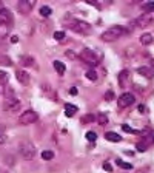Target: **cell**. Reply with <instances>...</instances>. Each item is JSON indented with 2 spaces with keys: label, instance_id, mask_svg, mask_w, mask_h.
<instances>
[{
  "label": "cell",
  "instance_id": "obj_1",
  "mask_svg": "<svg viewBox=\"0 0 154 173\" xmlns=\"http://www.w3.org/2000/svg\"><path fill=\"white\" fill-rule=\"evenodd\" d=\"M65 26L71 31H74V32H79V34H90L91 32V25L90 23H86L83 20L73 19V17L68 22H65Z\"/></svg>",
  "mask_w": 154,
  "mask_h": 173
},
{
  "label": "cell",
  "instance_id": "obj_2",
  "mask_svg": "<svg viewBox=\"0 0 154 173\" xmlns=\"http://www.w3.org/2000/svg\"><path fill=\"white\" fill-rule=\"evenodd\" d=\"M125 34V29L122 26H111V28H108L106 31L102 32V40L103 42H114L117 39H120Z\"/></svg>",
  "mask_w": 154,
  "mask_h": 173
},
{
  "label": "cell",
  "instance_id": "obj_3",
  "mask_svg": "<svg viewBox=\"0 0 154 173\" xmlns=\"http://www.w3.org/2000/svg\"><path fill=\"white\" fill-rule=\"evenodd\" d=\"M19 151H20L22 158L26 159V161L34 159V156H36V147H34L32 142H29V141H23V142H20Z\"/></svg>",
  "mask_w": 154,
  "mask_h": 173
},
{
  "label": "cell",
  "instance_id": "obj_4",
  "mask_svg": "<svg viewBox=\"0 0 154 173\" xmlns=\"http://www.w3.org/2000/svg\"><path fill=\"white\" fill-rule=\"evenodd\" d=\"M80 59H82L83 62L90 63V65H94V67H96V65L100 62V59H102V53L96 54V51H93V50L83 48L82 53H80Z\"/></svg>",
  "mask_w": 154,
  "mask_h": 173
},
{
  "label": "cell",
  "instance_id": "obj_5",
  "mask_svg": "<svg viewBox=\"0 0 154 173\" xmlns=\"http://www.w3.org/2000/svg\"><path fill=\"white\" fill-rule=\"evenodd\" d=\"M151 23H154V11H153V13H144V14H140V16L134 20V25L139 26V28L150 26Z\"/></svg>",
  "mask_w": 154,
  "mask_h": 173
},
{
  "label": "cell",
  "instance_id": "obj_6",
  "mask_svg": "<svg viewBox=\"0 0 154 173\" xmlns=\"http://www.w3.org/2000/svg\"><path fill=\"white\" fill-rule=\"evenodd\" d=\"M37 119H39V116H37V113L34 110H26V111H23L20 114L19 124L20 125H29V124H34Z\"/></svg>",
  "mask_w": 154,
  "mask_h": 173
},
{
  "label": "cell",
  "instance_id": "obj_7",
  "mask_svg": "<svg viewBox=\"0 0 154 173\" xmlns=\"http://www.w3.org/2000/svg\"><path fill=\"white\" fill-rule=\"evenodd\" d=\"M20 108H22V102L19 99H16V97H9V99H6V102L3 104V110L6 113H11V114L20 111Z\"/></svg>",
  "mask_w": 154,
  "mask_h": 173
},
{
  "label": "cell",
  "instance_id": "obj_8",
  "mask_svg": "<svg viewBox=\"0 0 154 173\" xmlns=\"http://www.w3.org/2000/svg\"><path fill=\"white\" fill-rule=\"evenodd\" d=\"M36 6V0H22V2L17 3V9H19V13L20 14H29L32 8Z\"/></svg>",
  "mask_w": 154,
  "mask_h": 173
},
{
  "label": "cell",
  "instance_id": "obj_9",
  "mask_svg": "<svg viewBox=\"0 0 154 173\" xmlns=\"http://www.w3.org/2000/svg\"><path fill=\"white\" fill-rule=\"evenodd\" d=\"M134 101H136V97H134L133 93H123L122 96L119 97L117 104H119V108H126V107H129V105H133Z\"/></svg>",
  "mask_w": 154,
  "mask_h": 173
},
{
  "label": "cell",
  "instance_id": "obj_10",
  "mask_svg": "<svg viewBox=\"0 0 154 173\" xmlns=\"http://www.w3.org/2000/svg\"><path fill=\"white\" fill-rule=\"evenodd\" d=\"M13 22H14V17L11 14V11L6 8H0V23H5L11 28L13 26Z\"/></svg>",
  "mask_w": 154,
  "mask_h": 173
},
{
  "label": "cell",
  "instance_id": "obj_11",
  "mask_svg": "<svg viewBox=\"0 0 154 173\" xmlns=\"http://www.w3.org/2000/svg\"><path fill=\"white\" fill-rule=\"evenodd\" d=\"M16 77H17V80H19L20 83H23V85H26V83L29 82V74H28L26 71H23V70L16 71Z\"/></svg>",
  "mask_w": 154,
  "mask_h": 173
},
{
  "label": "cell",
  "instance_id": "obj_12",
  "mask_svg": "<svg viewBox=\"0 0 154 173\" xmlns=\"http://www.w3.org/2000/svg\"><path fill=\"white\" fill-rule=\"evenodd\" d=\"M128 79H129V71L128 70L120 71V74H119V83H120V86H126Z\"/></svg>",
  "mask_w": 154,
  "mask_h": 173
},
{
  "label": "cell",
  "instance_id": "obj_13",
  "mask_svg": "<svg viewBox=\"0 0 154 173\" xmlns=\"http://www.w3.org/2000/svg\"><path fill=\"white\" fill-rule=\"evenodd\" d=\"M137 73H139L140 76H144V77H147V79H151V77H153V70H151L150 67H139V68H137Z\"/></svg>",
  "mask_w": 154,
  "mask_h": 173
},
{
  "label": "cell",
  "instance_id": "obj_14",
  "mask_svg": "<svg viewBox=\"0 0 154 173\" xmlns=\"http://www.w3.org/2000/svg\"><path fill=\"white\" fill-rule=\"evenodd\" d=\"M105 139L106 141H111V142H120V141H122V136L114 133V132H106L105 133Z\"/></svg>",
  "mask_w": 154,
  "mask_h": 173
},
{
  "label": "cell",
  "instance_id": "obj_15",
  "mask_svg": "<svg viewBox=\"0 0 154 173\" xmlns=\"http://www.w3.org/2000/svg\"><path fill=\"white\" fill-rule=\"evenodd\" d=\"M154 42V37H153V34H150V32H145V34H142L140 36V43L142 45H151V43Z\"/></svg>",
  "mask_w": 154,
  "mask_h": 173
},
{
  "label": "cell",
  "instance_id": "obj_16",
  "mask_svg": "<svg viewBox=\"0 0 154 173\" xmlns=\"http://www.w3.org/2000/svg\"><path fill=\"white\" fill-rule=\"evenodd\" d=\"M77 113V107L73 105V104H65V114H67L68 117L74 116Z\"/></svg>",
  "mask_w": 154,
  "mask_h": 173
},
{
  "label": "cell",
  "instance_id": "obj_17",
  "mask_svg": "<svg viewBox=\"0 0 154 173\" xmlns=\"http://www.w3.org/2000/svg\"><path fill=\"white\" fill-rule=\"evenodd\" d=\"M52 65H54V70H56L60 76H63V74H65V71H67V67H65V65H63L62 62H59V60H54V62H52Z\"/></svg>",
  "mask_w": 154,
  "mask_h": 173
},
{
  "label": "cell",
  "instance_id": "obj_18",
  "mask_svg": "<svg viewBox=\"0 0 154 173\" xmlns=\"http://www.w3.org/2000/svg\"><path fill=\"white\" fill-rule=\"evenodd\" d=\"M20 63H22V67H31V65L34 63V57H31V56H22L20 57Z\"/></svg>",
  "mask_w": 154,
  "mask_h": 173
},
{
  "label": "cell",
  "instance_id": "obj_19",
  "mask_svg": "<svg viewBox=\"0 0 154 173\" xmlns=\"http://www.w3.org/2000/svg\"><path fill=\"white\" fill-rule=\"evenodd\" d=\"M96 121H97L99 125H106V124H108V114H105V113H99V114L96 116Z\"/></svg>",
  "mask_w": 154,
  "mask_h": 173
},
{
  "label": "cell",
  "instance_id": "obj_20",
  "mask_svg": "<svg viewBox=\"0 0 154 173\" xmlns=\"http://www.w3.org/2000/svg\"><path fill=\"white\" fill-rule=\"evenodd\" d=\"M9 34V26L5 23H0V39H5Z\"/></svg>",
  "mask_w": 154,
  "mask_h": 173
},
{
  "label": "cell",
  "instance_id": "obj_21",
  "mask_svg": "<svg viewBox=\"0 0 154 173\" xmlns=\"http://www.w3.org/2000/svg\"><path fill=\"white\" fill-rule=\"evenodd\" d=\"M116 164H117L120 168H125V170H131V168H133V164H129V162H125V161H120V159L116 161Z\"/></svg>",
  "mask_w": 154,
  "mask_h": 173
},
{
  "label": "cell",
  "instance_id": "obj_22",
  "mask_svg": "<svg viewBox=\"0 0 154 173\" xmlns=\"http://www.w3.org/2000/svg\"><path fill=\"white\" fill-rule=\"evenodd\" d=\"M54 158V153L51 150H45V151H42V159H45V161H51Z\"/></svg>",
  "mask_w": 154,
  "mask_h": 173
},
{
  "label": "cell",
  "instance_id": "obj_23",
  "mask_svg": "<svg viewBox=\"0 0 154 173\" xmlns=\"http://www.w3.org/2000/svg\"><path fill=\"white\" fill-rule=\"evenodd\" d=\"M51 13H52V9H51L49 6H42V8H40V14H42L43 17H49Z\"/></svg>",
  "mask_w": 154,
  "mask_h": 173
},
{
  "label": "cell",
  "instance_id": "obj_24",
  "mask_svg": "<svg viewBox=\"0 0 154 173\" xmlns=\"http://www.w3.org/2000/svg\"><path fill=\"white\" fill-rule=\"evenodd\" d=\"M94 121H96V116L94 114H86V116L82 117V124H91Z\"/></svg>",
  "mask_w": 154,
  "mask_h": 173
},
{
  "label": "cell",
  "instance_id": "obj_25",
  "mask_svg": "<svg viewBox=\"0 0 154 173\" xmlns=\"http://www.w3.org/2000/svg\"><path fill=\"white\" fill-rule=\"evenodd\" d=\"M142 8H144V11H145V13H153V11H154V2L144 3V5H142Z\"/></svg>",
  "mask_w": 154,
  "mask_h": 173
},
{
  "label": "cell",
  "instance_id": "obj_26",
  "mask_svg": "<svg viewBox=\"0 0 154 173\" xmlns=\"http://www.w3.org/2000/svg\"><path fill=\"white\" fill-rule=\"evenodd\" d=\"M65 37H67V36H65L63 31H56V32H54V39H56L57 42H63Z\"/></svg>",
  "mask_w": 154,
  "mask_h": 173
},
{
  "label": "cell",
  "instance_id": "obj_27",
  "mask_svg": "<svg viewBox=\"0 0 154 173\" xmlns=\"http://www.w3.org/2000/svg\"><path fill=\"white\" fill-rule=\"evenodd\" d=\"M122 128H123V132H126V133H133V135H140L142 133V132H139V130H134V128H131L128 125H122Z\"/></svg>",
  "mask_w": 154,
  "mask_h": 173
},
{
  "label": "cell",
  "instance_id": "obj_28",
  "mask_svg": "<svg viewBox=\"0 0 154 173\" xmlns=\"http://www.w3.org/2000/svg\"><path fill=\"white\" fill-rule=\"evenodd\" d=\"M85 76H86V79H90V80H93V82H94V80H97V73H96V71H93V70H91V71H88Z\"/></svg>",
  "mask_w": 154,
  "mask_h": 173
},
{
  "label": "cell",
  "instance_id": "obj_29",
  "mask_svg": "<svg viewBox=\"0 0 154 173\" xmlns=\"http://www.w3.org/2000/svg\"><path fill=\"white\" fill-rule=\"evenodd\" d=\"M0 83H2V85L8 83V74L5 71H0Z\"/></svg>",
  "mask_w": 154,
  "mask_h": 173
},
{
  "label": "cell",
  "instance_id": "obj_30",
  "mask_svg": "<svg viewBox=\"0 0 154 173\" xmlns=\"http://www.w3.org/2000/svg\"><path fill=\"white\" fill-rule=\"evenodd\" d=\"M86 139L90 141V142H94V141L97 139V135H96L94 132H88V133H86Z\"/></svg>",
  "mask_w": 154,
  "mask_h": 173
},
{
  "label": "cell",
  "instance_id": "obj_31",
  "mask_svg": "<svg viewBox=\"0 0 154 173\" xmlns=\"http://www.w3.org/2000/svg\"><path fill=\"white\" fill-rule=\"evenodd\" d=\"M114 99V91L113 90H109V91H106V94H105V101H113Z\"/></svg>",
  "mask_w": 154,
  "mask_h": 173
},
{
  "label": "cell",
  "instance_id": "obj_32",
  "mask_svg": "<svg viewBox=\"0 0 154 173\" xmlns=\"http://www.w3.org/2000/svg\"><path fill=\"white\" fill-rule=\"evenodd\" d=\"M0 60H2V63H3V65H13L11 59H9V57H6V56H2V57H0Z\"/></svg>",
  "mask_w": 154,
  "mask_h": 173
},
{
  "label": "cell",
  "instance_id": "obj_33",
  "mask_svg": "<svg viewBox=\"0 0 154 173\" xmlns=\"http://www.w3.org/2000/svg\"><path fill=\"white\" fill-rule=\"evenodd\" d=\"M65 56H67L68 59H77V56H76V53H73V51H67V53H65Z\"/></svg>",
  "mask_w": 154,
  "mask_h": 173
},
{
  "label": "cell",
  "instance_id": "obj_34",
  "mask_svg": "<svg viewBox=\"0 0 154 173\" xmlns=\"http://www.w3.org/2000/svg\"><path fill=\"white\" fill-rule=\"evenodd\" d=\"M103 170H106V171H109V173H111V171H113L111 164H108V162H105V164H103Z\"/></svg>",
  "mask_w": 154,
  "mask_h": 173
},
{
  "label": "cell",
  "instance_id": "obj_35",
  "mask_svg": "<svg viewBox=\"0 0 154 173\" xmlns=\"http://www.w3.org/2000/svg\"><path fill=\"white\" fill-rule=\"evenodd\" d=\"M139 111H140V113H145V111H147V107H145V105H139Z\"/></svg>",
  "mask_w": 154,
  "mask_h": 173
},
{
  "label": "cell",
  "instance_id": "obj_36",
  "mask_svg": "<svg viewBox=\"0 0 154 173\" xmlns=\"http://www.w3.org/2000/svg\"><path fill=\"white\" fill-rule=\"evenodd\" d=\"M5 141H6V136H5L3 133H0V144H3Z\"/></svg>",
  "mask_w": 154,
  "mask_h": 173
},
{
  "label": "cell",
  "instance_id": "obj_37",
  "mask_svg": "<svg viewBox=\"0 0 154 173\" xmlns=\"http://www.w3.org/2000/svg\"><path fill=\"white\" fill-rule=\"evenodd\" d=\"M137 148H139V151H145V150H147V147H145V145H142V144H139Z\"/></svg>",
  "mask_w": 154,
  "mask_h": 173
},
{
  "label": "cell",
  "instance_id": "obj_38",
  "mask_svg": "<svg viewBox=\"0 0 154 173\" xmlns=\"http://www.w3.org/2000/svg\"><path fill=\"white\" fill-rule=\"evenodd\" d=\"M17 40H19V37H17V36H13V37H11V42H13V43H16Z\"/></svg>",
  "mask_w": 154,
  "mask_h": 173
},
{
  "label": "cell",
  "instance_id": "obj_39",
  "mask_svg": "<svg viewBox=\"0 0 154 173\" xmlns=\"http://www.w3.org/2000/svg\"><path fill=\"white\" fill-rule=\"evenodd\" d=\"M70 93H71V94H77V90H76V88H70Z\"/></svg>",
  "mask_w": 154,
  "mask_h": 173
},
{
  "label": "cell",
  "instance_id": "obj_40",
  "mask_svg": "<svg viewBox=\"0 0 154 173\" xmlns=\"http://www.w3.org/2000/svg\"><path fill=\"white\" fill-rule=\"evenodd\" d=\"M0 173H5V171H2V170H0Z\"/></svg>",
  "mask_w": 154,
  "mask_h": 173
}]
</instances>
